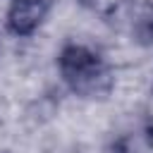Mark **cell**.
I'll list each match as a JSON object with an SVG mask.
<instances>
[{
  "mask_svg": "<svg viewBox=\"0 0 153 153\" xmlns=\"http://www.w3.org/2000/svg\"><path fill=\"white\" fill-rule=\"evenodd\" d=\"M131 33L139 43H153V5H143L134 14Z\"/></svg>",
  "mask_w": 153,
  "mask_h": 153,
  "instance_id": "3",
  "label": "cell"
},
{
  "mask_svg": "<svg viewBox=\"0 0 153 153\" xmlns=\"http://www.w3.org/2000/svg\"><path fill=\"white\" fill-rule=\"evenodd\" d=\"M57 72L62 84L86 100H103L115 88V72L110 62L86 43H65L57 53Z\"/></svg>",
  "mask_w": 153,
  "mask_h": 153,
  "instance_id": "1",
  "label": "cell"
},
{
  "mask_svg": "<svg viewBox=\"0 0 153 153\" xmlns=\"http://www.w3.org/2000/svg\"><path fill=\"white\" fill-rule=\"evenodd\" d=\"M53 0H10L5 12V29L12 36L26 38L41 29L45 17L50 14Z\"/></svg>",
  "mask_w": 153,
  "mask_h": 153,
  "instance_id": "2",
  "label": "cell"
}]
</instances>
